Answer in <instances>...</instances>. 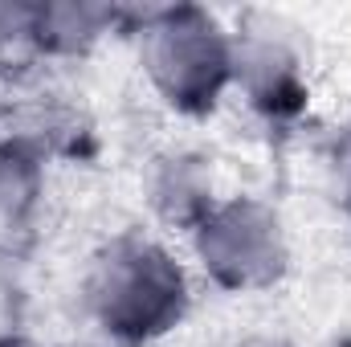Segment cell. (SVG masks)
<instances>
[{
    "instance_id": "obj_1",
    "label": "cell",
    "mask_w": 351,
    "mask_h": 347,
    "mask_svg": "<svg viewBox=\"0 0 351 347\" xmlns=\"http://www.w3.org/2000/svg\"><path fill=\"white\" fill-rule=\"evenodd\" d=\"M196 290L184 250L152 225L102 233L74 278L78 319L102 347L168 344L192 319Z\"/></svg>"
},
{
    "instance_id": "obj_7",
    "label": "cell",
    "mask_w": 351,
    "mask_h": 347,
    "mask_svg": "<svg viewBox=\"0 0 351 347\" xmlns=\"http://www.w3.org/2000/svg\"><path fill=\"white\" fill-rule=\"evenodd\" d=\"M131 4H98V0H37L33 12V45L37 66H74L94 58L110 37L127 33Z\"/></svg>"
},
{
    "instance_id": "obj_12",
    "label": "cell",
    "mask_w": 351,
    "mask_h": 347,
    "mask_svg": "<svg viewBox=\"0 0 351 347\" xmlns=\"http://www.w3.org/2000/svg\"><path fill=\"white\" fill-rule=\"evenodd\" d=\"M0 347H41V344L29 339V335L16 331V327H0Z\"/></svg>"
},
{
    "instance_id": "obj_11",
    "label": "cell",
    "mask_w": 351,
    "mask_h": 347,
    "mask_svg": "<svg viewBox=\"0 0 351 347\" xmlns=\"http://www.w3.org/2000/svg\"><path fill=\"white\" fill-rule=\"evenodd\" d=\"M225 347H306V344H298L290 331H278V327H258V331H241V335H233Z\"/></svg>"
},
{
    "instance_id": "obj_6",
    "label": "cell",
    "mask_w": 351,
    "mask_h": 347,
    "mask_svg": "<svg viewBox=\"0 0 351 347\" xmlns=\"http://www.w3.org/2000/svg\"><path fill=\"white\" fill-rule=\"evenodd\" d=\"M225 192L229 188L221 180L217 156L188 139H168V143L152 147L139 164L143 217L152 229H160L172 241H184Z\"/></svg>"
},
{
    "instance_id": "obj_8",
    "label": "cell",
    "mask_w": 351,
    "mask_h": 347,
    "mask_svg": "<svg viewBox=\"0 0 351 347\" xmlns=\"http://www.w3.org/2000/svg\"><path fill=\"white\" fill-rule=\"evenodd\" d=\"M49 188V164L29 147L0 135V258H16V250L33 237Z\"/></svg>"
},
{
    "instance_id": "obj_3",
    "label": "cell",
    "mask_w": 351,
    "mask_h": 347,
    "mask_svg": "<svg viewBox=\"0 0 351 347\" xmlns=\"http://www.w3.org/2000/svg\"><path fill=\"white\" fill-rule=\"evenodd\" d=\"M196 286L225 298H262L294 274V229L278 200L254 188H229L208 217L180 241Z\"/></svg>"
},
{
    "instance_id": "obj_10",
    "label": "cell",
    "mask_w": 351,
    "mask_h": 347,
    "mask_svg": "<svg viewBox=\"0 0 351 347\" xmlns=\"http://www.w3.org/2000/svg\"><path fill=\"white\" fill-rule=\"evenodd\" d=\"M323 188H327L335 217L351 233V127L335 131L327 152H323Z\"/></svg>"
},
{
    "instance_id": "obj_2",
    "label": "cell",
    "mask_w": 351,
    "mask_h": 347,
    "mask_svg": "<svg viewBox=\"0 0 351 347\" xmlns=\"http://www.w3.org/2000/svg\"><path fill=\"white\" fill-rule=\"evenodd\" d=\"M139 82L180 123H204L233 98L229 16L204 4H131L127 33Z\"/></svg>"
},
{
    "instance_id": "obj_9",
    "label": "cell",
    "mask_w": 351,
    "mask_h": 347,
    "mask_svg": "<svg viewBox=\"0 0 351 347\" xmlns=\"http://www.w3.org/2000/svg\"><path fill=\"white\" fill-rule=\"evenodd\" d=\"M33 12L37 0H0V74L8 82L41 70L33 45Z\"/></svg>"
},
{
    "instance_id": "obj_4",
    "label": "cell",
    "mask_w": 351,
    "mask_h": 347,
    "mask_svg": "<svg viewBox=\"0 0 351 347\" xmlns=\"http://www.w3.org/2000/svg\"><path fill=\"white\" fill-rule=\"evenodd\" d=\"M233 33V102L269 131L298 127L315 98V41L286 8H241Z\"/></svg>"
},
{
    "instance_id": "obj_5",
    "label": "cell",
    "mask_w": 351,
    "mask_h": 347,
    "mask_svg": "<svg viewBox=\"0 0 351 347\" xmlns=\"http://www.w3.org/2000/svg\"><path fill=\"white\" fill-rule=\"evenodd\" d=\"M0 135L29 147L49 168L82 164L98 152V119L82 94L49 82L45 70L8 82V98H0Z\"/></svg>"
}]
</instances>
